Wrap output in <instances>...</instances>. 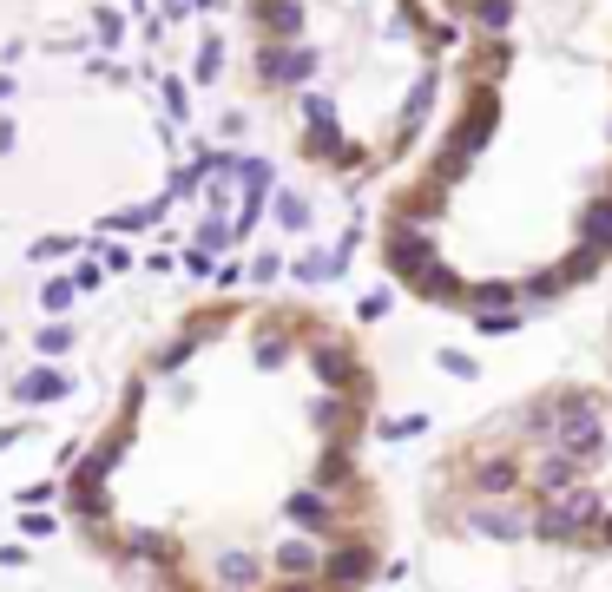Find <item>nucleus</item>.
Returning a JSON list of instances; mask_svg holds the SVG:
<instances>
[{
    "mask_svg": "<svg viewBox=\"0 0 612 592\" xmlns=\"http://www.w3.org/2000/svg\"><path fill=\"white\" fill-rule=\"evenodd\" d=\"M599 520H606V494L586 481L560 500H534V540L540 546H593Z\"/></svg>",
    "mask_w": 612,
    "mask_h": 592,
    "instance_id": "1",
    "label": "nucleus"
},
{
    "mask_svg": "<svg viewBox=\"0 0 612 592\" xmlns=\"http://www.w3.org/2000/svg\"><path fill=\"white\" fill-rule=\"evenodd\" d=\"M382 540L376 527H343L323 553V573H316V592H369L382 579Z\"/></svg>",
    "mask_w": 612,
    "mask_h": 592,
    "instance_id": "2",
    "label": "nucleus"
},
{
    "mask_svg": "<svg viewBox=\"0 0 612 592\" xmlns=\"http://www.w3.org/2000/svg\"><path fill=\"white\" fill-rule=\"evenodd\" d=\"M310 369L330 395H369V402H376V375L356 362V343H349V336H310Z\"/></svg>",
    "mask_w": 612,
    "mask_h": 592,
    "instance_id": "3",
    "label": "nucleus"
},
{
    "mask_svg": "<svg viewBox=\"0 0 612 592\" xmlns=\"http://www.w3.org/2000/svg\"><path fill=\"white\" fill-rule=\"evenodd\" d=\"M461 527L494 540V546H520V540H534V500H520V494L514 500H468Z\"/></svg>",
    "mask_w": 612,
    "mask_h": 592,
    "instance_id": "4",
    "label": "nucleus"
},
{
    "mask_svg": "<svg viewBox=\"0 0 612 592\" xmlns=\"http://www.w3.org/2000/svg\"><path fill=\"white\" fill-rule=\"evenodd\" d=\"M382 264L395 270V283H415L422 270H435L441 257H435V244H428L422 224H395V231L382 237Z\"/></svg>",
    "mask_w": 612,
    "mask_h": 592,
    "instance_id": "5",
    "label": "nucleus"
},
{
    "mask_svg": "<svg viewBox=\"0 0 612 592\" xmlns=\"http://www.w3.org/2000/svg\"><path fill=\"white\" fill-rule=\"evenodd\" d=\"M73 389H79V382L60 369V362H33L20 382H7V395H14L20 408H53V402H66Z\"/></svg>",
    "mask_w": 612,
    "mask_h": 592,
    "instance_id": "6",
    "label": "nucleus"
},
{
    "mask_svg": "<svg viewBox=\"0 0 612 592\" xmlns=\"http://www.w3.org/2000/svg\"><path fill=\"white\" fill-rule=\"evenodd\" d=\"M257 73H264L270 86H303V79L316 73V47H297V40H270V47H257Z\"/></svg>",
    "mask_w": 612,
    "mask_h": 592,
    "instance_id": "7",
    "label": "nucleus"
},
{
    "mask_svg": "<svg viewBox=\"0 0 612 592\" xmlns=\"http://www.w3.org/2000/svg\"><path fill=\"white\" fill-rule=\"evenodd\" d=\"M323 553H330L323 540H310V533H290V540L270 546V566H277V579H290V586H310V579L323 573Z\"/></svg>",
    "mask_w": 612,
    "mask_h": 592,
    "instance_id": "8",
    "label": "nucleus"
},
{
    "mask_svg": "<svg viewBox=\"0 0 612 592\" xmlns=\"http://www.w3.org/2000/svg\"><path fill=\"white\" fill-rule=\"evenodd\" d=\"M211 586L218 592H264V560L251 546H218L211 553Z\"/></svg>",
    "mask_w": 612,
    "mask_h": 592,
    "instance_id": "9",
    "label": "nucleus"
},
{
    "mask_svg": "<svg viewBox=\"0 0 612 592\" xmlns=\"http://www.w3.org/2000/svg\"><path fill=\"white\" fill-rule=\"evenodd\" d=\"M494 119H501V99H494V86H481V93L468 99V119H461V132L448 139V152H461V158H474L487 139H494Z\"/></svg>",
    "mask_w": 612,
    "mask_h": 592,
    "instance_id": "10",
    "label": "nucleus"
},
{
    "mask_svg": "<svg viewBox=\"0 0 612 592\" xmlns=\"http://www.w3.org/2000/svg\"><path fill=\"white\" fill-rule=\"evenodd\" d=\"M580 244L599 250V257H612V198H593L580 211Z\"/></svg>",
    "mask_w": 612,
    "mask_h": 592,
    "instance_id": "11",
    "label": "nucleus"
},
{
    "mask_svg": "<svg viewBox=\"0 0 612 592\" xmlns=\"http://www.w3.org/2000/svg\"><path fill=\"white\" fill-rule=\"evenodd\" d=\"M415 296H428V303H468V283L461 277H448V264H435V270H422V277L408 283Z\"/></svg>",
    "mask_w": 612,
    "mask_h": 592,
    "instance_id": "12",
    "label": "nucleus"
},
{
    "mask_svg": "<svg viewBox=\"0 0 612 592\" xmlns=\"http://www.w3.org/2000/svg\"><path fill=\"white\" fill-rule=\"evenodd\" d=\"M428 106H435V73H422V79H415V93H408V112H402V132H395V145H408L415 132H422Z\"/></svg>",
    "mask_w": 612,
    "mask_h": 592,
    "instance_id": "13",
    "label": "nucleus"
},
{
    "mask_svg": "<svg viewBox=\"0 0 612 592\" xmlns=\"http://www.w3.org/2000/svg\"><path fill=\"white\" fill-rule=\"evenodd\" d=\"M257 20H264L277 40H297V33H303V7H297V0H257Z\"/></svg>",
    "mask_w": 612,
    "mask_h": 592,
    "instance_id": "14",
    "label": "nucleus"
},
{
    "mask_svg": "<svg viewBox=\"0 0 612 592\" xmlns=\"http://www.w3.org/2000/svg\"><path fill=\"white\" fill-rule=\"evenodd\" d=\"M520 283L514 277H487V283H468V310H514Z\"/></svg>",
    "mask_w": 612,
    "mask_h": 592,
    "instance_id": "15",
    "label": "nucleus"
},
{
    "mask_svg": "<svg viewBox=\"0 0 612 592\" xmlns=\"http://www.w3.org/2000/svg\"><path fill=\"white\" fill-rule=\"evenodd\" d=\"M198 343H204V336H191V329H185V336H172V343H165V349L152 356V375H178L191 356H198Z\"/></svg>",
    "mask_w": 612,
    "mask_h": 592,
    "instance_id": "16",
    "label": "nucleus"
},
{
    "mask_svg": "<svg viewBox=\"0 0 612 592\" xmlns=\"http://www.w3.org/2000/svg\"><path fill=\"white\" fill-rule=\"evenodd\" d=\"M270 204H277V224L283 231H310V198H303V191H270Z\"/></svg>",
    "mask_w": 612,
    "mask_h": 592,
    "instance_id": "17",
    "label": "nucleus"
},
{
    "mask_svg": "<svg viewBox=\"0 0 612 592\" xmlns=\"http://www.w3.org/2000/svg\"><path fill=\"white\" fill-rule=\"evenodd\" d=\"M73 343H79V329L66 323V316H53L47 329H33V349H40V356H66Z\"/></svg>",
    "mask_w": 612,
    "mask_h": 592,
    "instance_id": "18",
    "label": "nucleus"
},
{
    "mask_svg": "<svg viewBox=\"0 0 612 592\" xmlns=\"http://www.w3.org/2000/svg\"><path fill=\"white\" fill-rule=\"evenodd\" d=\"M474 336H487V343L520 336V310H474Z\"/></svg>",
    "mask_w": 612,
    "mask_h": 592,
    "instance_id": "19",
    "label": "nucleus"
},
{
    "mask_svg": "<svg viewBox=\"0 0 612 592\" xmlns=\"http://www.w3.org/2000/svg\"><path fill=\"white\" fill-rule=\"evenodd\" d=\"M376 435L382 441H415V435H428V415L415 408V415H376Z\"/></svg>",
    "mask_w": 612,
    "mask_h": 592,
    "instance_id": "20",
    "label": "nucleus"
},
{
    "mask_svg": "<svg viewBox=\"0 0 612 592\" xmlns=\"http://www.w3.org/2000/svg\"><path fill=\"white\" fill-rule=\"evenodd\" d=\"M165 204H172V198H152V204H132V211H112V218H106V231H145V224H152L158 211H165Z\"/></svg>",
    "mask_w": 612,
    "mask_h": 592,
    "instance_id": "21",
    "label": "nucleus"
},
{
    "mask_svg": "<svg viewBox=\"0 0 612 592\" xmlns=\"http://www.w3.org/2000/svg\"><path fill=\"white\" fill-rule=\"evenodd\" d=\"M218 73H224V40H218V33H204V47H198V66H191V79H198V86H211Z\"/></svg>",
    "mask_w": 612,
    "mask_h": 592,
    "instance_id": "22",
    "label": "nucleus"
},
{
    "mask_svg": "<svg viewBox=\"0 0 612 592\" xmlns=\"http://www.w3.org/2000/svg\"><path fill=\"white\" fill-rule=\"evenodd\" d=\"M435 369L455 375V382H481V362H474L468 349H435Z\"/></svg>",
    "mask_w": 612,
    "mask_h": 592,
    "instance_id": "23",
    "label": "nucleus"
},
{
    "mask_svg": "<svg viewBox=\"0 0 612 592\" xmlns=\"http://www.w3.org/2000/svg\"><path fill=\"white\" fill-rule=\"evenodd\" d=\"M73 277H53V283H40V310H47V316H66V310H73Z\"/></svg>",
    "mask_w": 612,
    "mask_h": 592,
    "instance_id": "24",
    "label": "nucleus"
},
{
    "mask_svg": "<svg viewBox=\"0 0 612 592\" xmlns=\"http://www.w3.org/2000/svg\"><path fill=\"white\" fill-rule=\"evenodd\" d=\"M474 20H481L487 33H507L514 27V0H474Z\"/></svg>",
    "mask_w": 612,
    "mask_h": 592,
    "instance_id": "25",
    "label": "nucleus"
},
{
    "mask_svg": "<svg viewBox=\"0 0 612 592\" xmlns=\"http://www.w3.org/2000/svg\"><path fill=\"white\" fill-rule=\"evenodd\" d=\"M20 533H27V540H53V533H60V514H47V507H27V514H20Z\"/></svg>",
    "mask_w": 612,
    "mask_h": 592,
    "instance_id": "26",
    "label": "nucleus"
},
{
    "mask_svg": "<svg viewBox=\"0 0 612 592\" xmlns=\"http://www.w3.org/2000/svg\"><path fill=\"white\" fill-rule=\"evenodd\" d=\"M66 277H73V290H79V296H93L99 283H106V270H99V264H93V250H86V257H79V264L66 270Z\"/></svg>",
    "mask_w": 612,
    "mask_h": 592,
    "instance_id": "27",
    "label": "nucleus"
},
{
    "mask_svg": "<svg viewBox=\"0 0 612 592\" xmlns=\"http://www.w3.org/2000/svg\"><path fill=\"white\" fill-rule=\"evenodd\" d=\"M382 316H389V290H369L356 303V323H382Z\"/></svg>",
    "mask_w": 612,
    "mask_h": 592,
    "instance_id": "28",
    "label": "nucleus"
},
{
    "mask_svg": "<svg viewBox=\"0 0 612 592\" xmlns=\"http://www.w3.org/2000/svg\"><path fill=\"white\" fill-rule=\"evenodd\" d=\"M66 250H79V237H40V244H33V264H47V257H66Z\"/></svg>",
    "mask_w": 612,
    "mask_h": 592,
    "instance_id": "29",
    "label": "nucleus"
},
{
    "mask_svg": "<svg viewBox=\"0 0 612 592\" xmlns=\"http://www.w3.org/2000/svg\"><path fill=\"white\" fill-rule=\"evenodd\" d=\"M93 27H99V40H106V47H112V40H119V33H126V20L112 14V7H99V14H93Z\"/></svg>",
    "mask_w": 612,
    "mask_h": 592,
    "instance_id": "30",
    "label": "nucleus"
},
{
    "mask_svg": "<svg viewBox=\"0 0 612 592\" xmlns=\"http://www.w3.org/2000/svg\"><path fill=\"white\" fill-rule=\"evenodd\" d=\"M277 257H270V250H257V257H251V283H277Z\"/></svg>",
    "mask_w": 612,
    "mask_h": 592,
    "instance_id": "31",
    "label": "nucleus"
},
{
    "mask_svg": "<svg viewBox=\"0 0 612 592\" xmlns=\"http://www.w3.org/2000/svg\"><path fill=\"white\" fill-rule=\"evenodd\" d=\"M27 435H40V428H27V421H7V428H0V454H7V448H20Z\"/></svg>",
    "mask_w": 612,
    "mask_h": 592,
    "instance_id": "32",
    "label": "nucleus"
},
{
    "mask_svg": "<svg viewBox=\"0 0 612 592\" xmlns=\"http://www.w3.org/2000/svg\"><path fill=\"white\" fill-rule=\"evenodd\" d=\"M86 250H99V257H106V270H132V257L119 244H86Z\"/></svg>",
    "mask_w": 612,
    "mask_h": 592,
    "instance_id": "33",
    "label": "nucleus"
},
{
    "mask_svg": "<svg viewBox=\"0 0 612 592\" xmlns=\"http://www.w3.org/2000/svg\"><path fill=\"white\" fill-rule=\"evenodd\" d=\"M27 560H33V546H0V566H7V573H20Z\"/></svg>",
    "mask_w": 612,
    "mask_h": 592,
    "instance_id": "34",
    "label": "nucleus"
},
{
    "mask_svg": "<svg viewBox=\"0 0 612 592\" xmlns=\"http://www.w3.org/2000/svg\"><path fill=\"white\" fill-rule=\"evenodd\" d=\"M165 106H172V119H185V79H165Z\"/></svg>",
    "mask_w": 612,
    "mask_h": 592,
    "instance_id": "35",
    "label": "nucleus"
},
{
    "mask_svg": "<svg viewBox=\"0 0 612 592\" xmlns=\"http://www.w3.org/2000/svg\"><path fill=\"white\" fill-rule=\"evenodd\" d=\"M185 270H191V277H211V250L191 244V250H185Z\"/></svg>",
    "mask_w": 612,
    "mask_h": 592,
    "instance_id": "36",
    "label": "nucleus"
},
{
    "mask_svg": "<svg viewBox=\"0 0 612 592\" xmlns=\"http://www.w3.org/2000/svg\"><path fill=\"white\" fill-rule=\"evenodd\" d=\"M593 553H612V507H606V520H599V533H593Z\"/></svg>",
    "mask_w": 612,
    "mask_h": 592,
    "instance_id": "37",
    "label": "nucleus"
},
{
    "mask_svg": "<svg viewBox=\"0 0 612 592\" xmlns=\"http://www.w3.org/2000/svg\"><path fill=\"white\" fill-rule=\"evenodd\" d=\"M14 139H20V125L7 119V112H0V152H14Z\"/></svg>",
    "mask_w": 612,
    "mask_h": 592,
    "instance_id": "38",
    "label": "nucleus"
},
{
    "mask_svg": "<svg viewBox=\"0 0 612 592\" xmlns=\"http://www.w3.org/2000/svg\"><path fill=\"white\" fill-rule=\"evenodd\" d=\"M7 93H14V79H7V73H0V99H7Z\"/></svg>",
    "mask_w": 612,
    "mask_h": 592,
    "instance_id": "39",
    "label": "nucleus"
},
{
    "mask_svg": "<svg viewBox=\"0 0 612 592\" xmlns=\"http://www.w3.org/2000/svg\"><path fill=\"white\" fill-rule=\"evenodd\" d=\"M606 415H612V395H606Z\"/></svg>",
    "mask_w": 612,
    "mask_h": 592,
    "instance_id": "40",
    "label": "nucleus"
},
{
    "mask_svg": "<svg viewBox=\"0 0 612 592\" xmlns=\"http://www.w3.org/2000/svg\"><path fill=\"white\" fill-rule=\"evenodd\" d=\"M0 349H7V336H0Z\"/></svg>",
    "mask_w": 612,
    "mask_h": 592,
    "instance_id": "41",
    "label": "nucleus"
}]
</instances>
